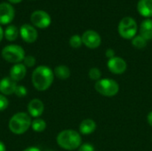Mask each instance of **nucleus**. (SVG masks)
Masks as SVG:
<instances>
[{"label": "nucleus", "instance_id": "obj_34", "mask_svg": "<svg viewBox=\"0 0 152 151\" xmlns=\"http://www.w3.org/2000/svg\"><path fill=\"white\" fill-rule=\"evenodd\" d=\"M46 151H53V150H46Z\"/></svg>", "mask_w": 152, "mask_h": 151}, {"label": "nucleus", "instance_id": "obj_12", "mask_svg": "<svg viewBox=\"0 0 152 151\" xmlns=\"http://www.w3.org/2000/svg\"><path fill=\"white\" fill-rule=\"evenodd\" d=\"M27 109H28V114L31 117L38 118L44 113L45 105H44V102L40 99L35 98L29 101L27 106Z\"/></svg>", "mask_w": 152, "mask_h": 151}, {"label": "nucleus", "instance_id": "obj_22", "mask_svg": "<svg viewBox=\"0 0 152 151\" xmlns=\"http://www.w3.org/2000/svg\"><path fill=\"white\" fill-rule=\"evenodd\" d=\"M83 44V41H82V36H80L79 35H73L70 38H69V45L72 48H79L81 47V45Z\"/></svg>", "mask_w": 152, "mask_h": 151}, {"label": "nucleus", "instance_id": "obj_9", "mask_svg": "<svg viewBox=\"0 0 152 151\" xmlns=\"http://www.w3.org/2000/svg\"><path fill=\"white\" fill-rule=\"evenodd\" d=\"M82 41L86 47L90 49H95L101 45L102 38L96 31L90 29L84 32V34L82 35Z\"/></svg>", "mask_w": 152, "mask_h": 151}, {"label": "nucleus", "instance_id": "obj_19", "mask_svg": "<svg viewBox=\"0 0 152 151\" xmlns=\"http://www.w3.org/2000/svg\"><path fill=\"white\" fill-rule=\"evenodd\" d=\"M54 77L60 80H67L70 77V69L66 65H59L53 69Z\"/></svg>", "mask_w": 152, "mask_h": 151}, {"label": "nucleus", "instance_id": "obj_5", "mask_svg": "<svg viewBox=\"0 0 152 151\" xmlns=\"http://www.w3.org/2000/svg\"><path fill=\"white\" fill-rule=\"evenodd\" d=\"M95 91L102 96L113 97L119 92V85L117 81L111 78H102L95 82Z\"/></svg>", "mask_w": 152, "mask_h": 151}, {"label": "nucleus", "instance_id": "obj_32", "mask_svg": "<svg viewBox=\"0 0 152 151\" xmlns=\"http://www.w3.org/2000/svg\"><path fill=\"white\" fill-rule=\"evenodd\" d=\"M3 38H4V29H3V28L0 26V42L2 41Z\"/></svg>", "mask_w": 152, "mask_h": 151}, {"label": "nucleus", "instance_id": "obj_3", "mask_svg": "<svg viewBox=\"0 0 152 151\" xmlns=\"http://www.w3.org/2000/svg\"><path fill=\"white\" fill-rule=\"evenodd\" d=\"M31 117L27 112H17L10 118L8 128L13 134L20 135L31 127Z\"/></svg>", "mask_w": 152, "mask_h": 151}, {"label": "nucleus", "instance_id": "obj_27", "mask_svg": "<svg viewBox=\"0 0 152 151\" xmlns=\"http://www.w3.org/2000/svg\"><path fill=\"white\" fill-rule=\"evenodd\" d=\"M78 151H95V149L94 145H92L89 142H86L81 144V146L78 148Z\"/></svg>", "mask_w": 152, "mask_h": 151}, {"label": "nucleus", "instance_id": "obj_28", "mask_svg": "<svg viewBox=\"0 0 152 151\" xmlns=\"http://www.w3.org/2000/svg\"><path fill=\"white\" fill-rule=\"evenodd\" d=\"M105 55H106V57H107L108 59H111V58H113V57L116 56V55H115V51H114L113 49H111V48H109V49L106 50Z\"/></svg>", "mask_w": 152, "mask_h": 151}, {"label": "nucleus", "instance_id": "obj_30", "mask_svg": "<svg viewBox=\"0 0 152 151\" xmlns=\"http://www.w3.org/2000/svg\"><path fill=\"white\" fill-rule=\"evenodd\" d=\"M147 121H148L149 125L152 127V111H151V112L148 114V116H147Z\"/></svg>", "mask_w": 152, "mask_h": 151}, {"label": "nucleus", "instance_id": "obj_1", "mask_svg": "<svg viewBox=\"0 0 152 151\" xmlns=\"http://www.w3.org/2000/svg\"><path fill=\"white\" fill-rule=\"evenodd\" d=\"M54 80L53 70L45 65L37 66L32 72L31 82L34 88L39 92L46 91L51 87Z\"/></svg>", "mask_w": 152, "mask_h": 151}, {"label": "nucleus", "instance_id": "obj_8", "mask_svg": "<svg viewBox=\"0 0 152 151\" xmlns=\"http://www.w3.org/2000/svg\"><path fill=\"white\" fill-rule=\"evenodd\" d=\"M107 67H108V69L112 74L121 75L126 72V70L127 69V64H126V61L123 58L115 56V57L108 60Z\"/></svg>", "mask_w": 152, "mask_h": 151}, {"label": "nucleus", "instance_id": "obj_2", "mask_svg": "<svg viewBox=\"0 0 152 151\" xmlns=\"http://www.w3.org/2000/svg\"><path fill=\"white\" fill-rule=\"evenodd\" d=\"M57 144L65 150H78V148L82 144V137L80 133L72 130L66 129L60 132L56 137Z\"/></svg>", "mask_w": 152, "mask_h": 151}, {"label": "nucleus", "instance_id": "obj_11", "mask_svg": "<svg viewBox=\"0 0 152 151\" xmlns=\"http://www.w3.org/2000/svg\"><path fill=\"white\" fill-rule=\"evenodd\" d=\"M20 35L22 40L28 44H32L37 41L38 33L36 28L30 24H23L20 28Z\"/></svg>", "mask_w": 152, "mask_h": 151}, {"label": "nucleus", "instance_id": "obj_4", "mask_svg": "<svg viewBox=\"0 0 152 151\" xmlns=\"http://www.w3.org/2000/svg\"><path fill=\"white\" fill-rule=\"evenodd\" d=\"M1 55L5 61L12 64L21 63L26 56L24 49L18 44H8L4 46L2 49Z\"/></svg>", "mask_w": 152, "mask_h": 151}, {"label": "nucleus", "instance_id": "obj_24", "mask_svg": "<svg viewBox=\"0 0 152 151\" xmlns=\"http://www.w3.org/2000/svg\"><path fill=\"white\" fill-rule=\"evenodd\" d=\"M22 63L24 64V66L26 68H33L36 63H37V61H36V58L32 55H26Z\"/></svg>", "mask_w": 152, "mask_h": 151}, {"label": "nucleus", "instance_id": "obj_16", "mask_svg": "<svg viewBox=\"0 0 152 151\" xmlns=\"http://www.w3.org/2000/svg\"><path fill=\"white\" fill-rule=\"evenodd\" d=\"M137 10L143 17H152V0H139L137 4Z\"/></svg>", "mask_w": 152, "mask_h": 151}, {"label": "nucleus", "instance_id": "obj_7", "mask_svg": "<svg viewBox=\"0 0 152 151\" xmlns=\"http://www.w3.org/2000/svg\"><path fill=\"white\" fill-rule=\"evenodd\" d=\"M30 20L33 26L42 29L48 28L52 22L51 16L43 10H37L33 12L30 16Z\"/></svg>", "mask_w": 152, "mask_h": 151}, {"label": "nucleus", "instance_id": "obj_6", "mask_svg": "<svg viewBox=\"0 0 152 151\" xmlns=\"http://www.w3.org/2000/svg\"><path fill=\"white\" fill-rule=\"evenodd\" d=\"M137 23L132 17L123 18L118 24V33L125 39H133L137 33Z\"/></svg>", "mask_w": 152, "mask_h": 151}, {"label": "nucleus", "instance_id": "obj_21", "mask_svg": "<svg viewBox=\"0 0 152 151\" xmlns=\"http://www.w3.org/2000/svg\"><path fill=\"white\" fill-rule=\"evenodd\" d=\"M132 44L136 48V49H143L147 45V40L142 37L141 35L135 36L132 39Z\"/></svg>", "mask_w": 152, "mask_h": 151}, {"label": "nucleus", "instance_id": "obj_25", "mask_svg": "<svg viewBox=\"0 0 152 151\" xmlns=\"http://www.w3.org/2000/svg\"><path fill=\"white\" fill-rule=\"evenodd\" d=\"M14 94L19 98H22L28 94V90L24 85H17Z\"/></svg>", "mask_w": 152, "mask_h": 151}, {"label": "nucleus", "instance_id": "obj_15", "mask_svg": "<svg viewBox=\"0 0 152 151\" xmlns=\"http://www.w3.org/2000/svg\"><path fill=\"white\" fill-rule=\"evenodd\" d=\"M97 128V125L94 120L91 118H86L84 119L80 125H79V133L84 135H88L92 134L94 132H95Z\"/></svg>", "mask_w": 152, "mask_h": 151}, {"label": "nucleus", "instance_id": "obj_13", "mask_svg": "<svg viewBox=\"0 0 152 151\" xmlns=\"http://www.w3.org/2000/svg\"><path fill=\"white\" fill-rule=\"evenodd\" d=\"M17 82L12 80L10 77H4L0 80V93L8 96L15 93Z\"/></svg>", "mask_w": 152, "mask_h": 151}, {"label": "nucleus", "instance_id": "obj_18", "mask_svg": "<svg viewBox=\"0 0 152 151\" xmlns=\"http://www.w3.org/2000/svg\"><path fill=\"white\" fill-rule=\"evenodd\" d=\"M19 34L20 29H18V28L15 25H9L4 30V37L9 42L15 41L18 38Z\"/></svg>", "mask_w": 152, "mask_h": 151}, {"label": "nucleus", "instance_id": "obj_23", "mask_svg": "<svg viewBox=\"0 0 152 151\" xmlns=\"http://www.w3.org/2000/svg\"><path fill=\"white\" fill-rule=\"evenodd\" d=\"M88 76H89V78L91 80L95 81V82L102 79V72L98 68H95V67L90 69V70L88 72Z\"/></svg>", "mask_w": 152, "mask_h": 151}, {"label": "nucleus", "instance_id": "obj_31", "mask_svg": "<svg viewBox=\"0 0 152 151\" xmlns=\"http://www.w3.org/2000/svg\"><path fill=\"white\" fill-rule=\"evenodd\" d=\"M0 151H6V146L2 141H0Z\"/></svg>", "mask_w": 152, "mask_h": 151}, {"label": "nucleus", "instance_id": "obj_29", "mask_svg": "<svg viewBox=\"0 0 152 151\" xmlns=\"http://www.w3.org/2000/svg\"><path fill=\"white\" fill-rule=\"evenodd\" d=\"M22 151H42L38 147H35V146H32V147H28V148H26L25 150H23Z\"/></svg>", "mask_w": 152, "mask_h": 151}, {"label": "nucleus", "instance_id": "obj_14", "mask_svg": "<svg viewBox=\"0 0 152 151\" xmlns=\"http://www.w3.org/2000/svg\"><path fill=\"white\" fill-rule=\"evenodd\" d=\"M26 75H27V68L24 66L23 63L13 64L10 69L9 77L17 83L24 79Z\"/></svg>", "mask_w": 152, "mask_h": 151}, {"label": "nucleus", "instance_id": "obj_10", "mask_svg": "<svg viewBox=\"0 0 152 151\" xmlns=\"http://www.w3.org/2000/svg\"><path fill=\"white\" fill-rule=\"evenodd\" d=\"M15 16L13 6L6 2L0 4V24L6 25L11 23Z\"/></svg>", "mask_w": 152, "mask_h": 151}, {"label": "nucleus", "instance_id": "obj_35", "mask_svg": "<svg viewBox=\"0 0 152 151\" xmlns=\"http://www.w3.org/2000/svg\"><path fill=\"white\" fill-rule=\"evenodd\" d=\"M151 140H152V138H151Z\"/></svg>", "mask_w": 152, "mask_h": 151}, {"label": "nucleus", "instance_id": "obj_33", "mask_svg": "<svg viewBox=\"0 0 152 151\" xmlns=\"http://www.w3.org/2000/svg\"><path fill=\"white\" fill-rule=\"evenodd\" d=\"M11 4H19V3H20L22 0H8Z\"/></svg>", "mask_w": 152, "mask_h": 151}, {"label": "nucleus", "instance_id": "obj_17", "mask_svg": "<svg viewBox=\"0 0 152 151\" xmlns=\"http://www.w3.org/2000/svg\"><path fill=\"white\" fill-rule=\"evenodd\" d=\"M140 35L147 41L152 39V20H144L140 26Z\"/></svg>", "mask_w": 152, "mask_h": 151}, {"label": "nucleus", "instance_id": "obj_26", "mask_svg": "<svg viewBox=\"0 0 152 151\" xmlns=\"http://www.w3.org/2000/svg\"><path fill=\"white\" fill-rule=\"evenodd\" d=\"M9 106V101L5 95L0 93V111L5 110Z\"/></svg>", "mask_w": 152, "mask_h": 151}, {"label": "nucleus", "instance_id": "obj_20", "mask_svg": "<svg viewBox=\"0 0 152 151\" xmlns=\"http://www.w3.org/2000/svg\"><path fill=\"white\" fill-rule=\"evenodd\" d=\"M46 122L38 117V118H34V120H32V123H31V128L34 132L36 133H42L44 132L45 129H46Z\"/></svg>", "mask_w": 152, "mask_h": 151}]
</instances>
